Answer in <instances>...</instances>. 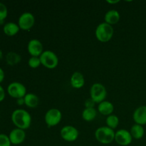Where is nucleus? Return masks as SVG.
<instances>
[{
	"instance_id": "nucleus-1",
	"label": "nucleus",
	"mask_w": 146,
	"mask_h": 146,
	"mask_svg": "<svg viewBox=\"0 0 146 146\" xmlns=\"http://www.w3.org/2000/svg\"><path fill=\"white\" fill-rule=\"evenodd\" d=\"M11 119L17 128L25 131L31 126V116L29 113L24 109L14 110L11 113Z\"/></svg>"
},
{
	"instance_id": "nucleus-2",
	"label": "nucleus",
	"mask_w": 146,
	"mask_h": 146,
	"mask_svg": "<svg viewBox=\"0 0 146 146\" xmlns=\"http://www.w3.org/2000/svg\"><path fill=\"white\" fill-rule=\"evenodd\" d=\"M114 29L113 26L102 22L97 26L95 31V35L98 41L102 43H107L111 40L113 36Z\"/></svg>"
},
{
	"instance_id": "nucleus-3",
	"label": "nucleus",
	"mask_w": 146,
	"mask_h": 146,
	"mask_svg": "<svg viewBox=\"0 0 146 146\" xmlns=\"http://www.w3.org/2000/svg\"><path fill=\"white\" fill-rule=\"evenodd\" d=\"M115 133L114 130L108 126L99 127L95 131V138L100 143L108 145L115 141Z\"/></svg>"
},
{
	"instance_id": "nucleus-4",
	"label": "nucleus",
	"mask_w": 146,
	"mask_h": 146,
	"mask_svg": "<svg viewBox=\"0 0 146 146\" xmlns=\"http://www.w3.org/2000/svg\"><path fill=\"white\" fill-rule=\"evenodd\" d=\"M41 65L48 69L56 68L58 64V56L51 50H46L39 56Z\"/></svg>"
},
{
	"instance_id": "nucleus-5",
	"label": "nucleus",
	"mask_w": 146,
	"mask_h": 146,
	"mask_svg": "<svg viewBox=\"0 0 146 146\" xmlns=\"http://www.w3.org/2000/svg\"><path fill=\"white\" fill-rule=\"evenodd\" d=\"M90 98H92L96 104H100L105 101L107 96V91L106 87L101 83H95L90 89Z\"/></svg>"
},
{
	"instance_id": "nucleus-6",
	"label": "nucleus",
	"mask_w": 146,
	"mask_h": 146,
	"mask_svg": "<svg viewBox=\"0 0 146 146\" xmlns=\"http://www.w3.org/2000/svg\"><path fill=\"white\" fill-rule=\"evenodd\" d=\"M7 91L11 98H15L17 100L19 98H24V96L27 94V88L25 86L21 83L17 82V81L9 84Z\"/></svg>"
},
{
	"instance_id": "nucleus-7",
	"label": "nucleus",
	"mask_w": 146,
	"mask_h": 146,
	"mask_svg": "<svg viewBox=\"0 0 146 146\" xmlns=\"http://www.w3.org/2000/svg\"><path fill=\"white\" fill-rule=\"evenodd\" d=\"M62 119V113L58 108H53L47 111L44 116V121L48 127H54L58 125Z\"/></svg>"
},
{
	"instance_id": "nucleus-8",
	"label": "nucleus",
	"mask_w": 146,
	"mask_h": 146,
	"mask_svg": "<svg viewBox=\"0 0 146 146\" xmlns=\"http://www.w3.org/2000/svg\"><path fill=\"white\" fill-rule=\"evenodd\" d=\"M35 24V17L31 12H24L20 15L18 19V25L23 31H29Z\"/></svg>"
},
{
	"instance_id": "nucleus-9",
	"label": "nucleus",
	"mask_w": 146,
	"mask_h": 146,
	"mask_svg": "<svg viewBox=\"0 0 146 146\" xmlns=\"http://www.w3.org/2000/svg\"><path fill=\"white\" fill-rule=\"evenodd\" d=\"M60 135L63 140L67 142H74L79 136V131L72 125H65L60 131Z\"/></svg>"
},
{
	"instance_id": "nucleus-10",
	"label": "nucleus",
	"mask_w": 146,
	"mask_h": 146,
	"mask_svg": "<svg viewBox=\"0 0 146 146\" xmlns=\"http://www.w3.org/2000/svg\"><path fill=\"white\" fill-rule=\"evenodd\" d=\"M133 137L129 131L120 129L115 133V141L121 146L129 145L132 143Z\"/></svg>"
},
{
	"instance_id": "nucleus-11",
	"label": "nucleus",
	"mask_w": 146,
	"mask_h": 146,
	"mask_svg": "<svg viewBox=\"0 0 146 146\" xmlns=\"http://www.w3.org/2000/svg\"><path fill=\"white\" fill-rule=\"evenodd\" d=\"M27 50L31 56L39 57L44 52V47L41 41L36 38H33L27 44Z\"/></svg>"
},
{
	"instance_id": "nucleus-12",
	"label": "nucleus",
	"mask_w": 146,
	"mask_h": 146,
	"mask_svg": "<svg viewBox=\"0 0 146 146\" xmlns=\"http://www.w3.org/2000/svg\"><path fill=\"white\" fill-rule=\"evenodd\" d=\"M9 137L12 145H18L23 143L25 141L26 132L24 130L16 128L9 133Z\"/></svg>"
},
{
	"instance_id": "nucleus-13",
	"label": "nucleus",
	"mask_w": 146,
	"mask_h": 146,
	"mask_svg": "<svg viewBox=\"0 0 146 146\" xmlns=\"http://www.w3.org/2000/svg\"><path fill=\"white\" fill-rule=\"evenodd\" d=\"M133 119L136 124L146 125V106H141L134 111Z\"/></svg>"
},
{
	"instance_id": "nucleus-14",
	"label": "nucleus",
	"mask_w": 146,
	"mask_h": 146,
	"mask_svg": "<svg viewBox=\"0 0 146 146\" xmlns=\"http://www.w3.org/2000/svg\"><path fill=\"white\" fill-rule=\"evenodd\" d=\"M70 83L72 88L75 89H80L85 85V78L83 74L79 71L73 73L70 78Z\"/></svg>"
},
{
	"instance_id": "nucleus-15",
	"label": "nucleus",
	"mask_w": 146,
	"mask_h": 146,
	"mask_svg": "<svg viewBox=\"0 0 146 146\" xmlns=\"http://www.w3.org/2000/svg\"><path fill=\"white\" fill-rule=\"evenodd\" d=\"M121 19V15L119 12L115 9H110L107 11L104 16V22L113 26L118 24Z\"/></svg>"
},
{
	"instance_id": "nucleus-16",
	"label": "nucleus",
	"mask_w": 146,
	"mask_h": 146,
	"mask_svg": "<svg viewBox=\"0 0 146 146\" xmlns=\"http://www.w3.org/2000/svg\"><path fill=\"white\" fill-rule=\"evenodd\" d=\"M98 111L103 115L108 116L113 114L114 111V106L111 102L104 101L98 105Z\"/></svg>"
},
{
	"instance_id": "nucleus-17",
	"label": "nucleus",
	"mask_w": 146,
	"mask_h": 146,
	"mask_svg": "<svg viewBox=\"0 0 146 146\" xmlns=\"http://www.w3.org/2000/svg\"><path fill=\"white\" fill-rule=\"evenodd\" d=\"M20 28L19 27L18 24H16L14 22H7L4 24L3 27V31L4 34L8 36H14L17 35L19 31Z\"/></svg>"
},
{
	"instance_id": "nucleus-18",
	"label": "nucleus",
	"mask_w": 146,
	"mask_h": 146,
	"mask_svg": "<svg viewBox=\"0 0 146 146\" xmlns=\"http://www.w3.org/2000/svg\"><path fill=\"white\" fill-rule=\"evenodd\" d=\"M24 105L30 108H36L39 104V98L36 94L28 93L24 96Z\"/></svg>"
},
{
	"instance_id": "nucleus-19",
	"label": "nucleus",
	"mask_w": 146,
	"mask_h": 146,
	"mask_svg": "<svg viewBox=\"0 0 146 146\" xmlns=\"http://www.w3.org/2000/svg\"><path fill=\"white\" fill-rule=\"evenodd\" d=\"M130 133H131L133 138L136 140H140L144 136V134H145V129H144L143 125L135 123L131 128Z\"/></svg>"
},
{
	"instance_id": "nucleus-20",
	"label": "nucleus",
	"mask_w": 146,
	"mask_h": 146,
	"mask_svg": "<svg viewBox=\"0 0 146 146\" xmlns=\"http://www.w3.org/2000/svg\"><path fill=\"white\" fill-rule=\"evenodd\" d=\"M82 118L87 122L93 121L97 116V111L95 108H85L82 112Z\"/></svg>"
},
{
	"instance_id": "nucleus-21",
	"label": "nucleus",
	"mask_w": 146,
	"mask_h": 146,
	"mask_svg": "<svg viewBox=\"0 0 146 146\" xmlns=\"http://www.w3.org/2000/svg\"><path fill=\"white\" fill-rule=\"evenodd\" d=\"M6 62L9 66H14L18 64L21 61V56L14 51H9L6 55Z\"/></svg>"
},
{
	"instance_id": "nucleus-22",
	"label": "nucleus",
	"mask_w": 146,
	"mask_h": 146,
	"mask_svg": "<svg viewBox=\"0 0 146 146\" xmlns=\"http://www.w3.org/2000/svg\"><path fill=\"white\" fill-rule=\"evenodd\" d=\"M106 126H108V128L113 130L115 129L119 125V118L116 115L111 114L107 116L106 119Z\"/></svg>"
},
{
	"instance_id": "nucleus-23",
	"label": "nucleus",
	"mask_w": 146,
	"mask_h": 146,
	"mask_svg": "<svg viewBox=\"0 0 146 146\" xmlns=\"http://www.w3.org/2000/svg\"><path fill=\"white\" fill-rule=\"evenodd\" d=\"M29 66L31 67V68H36L41 65V61H40L39 57L31 56L28 61Z\"/></svg>"
},
{
	"instance_id": "nucleus-24",
	"label": "nucleus",
	"mask_w": 146,
	"mask_h": 146,
	"mask_svg": "<svg viewBox=\"0 0 146 146\" xmlns=\"http://www.w3.org/2000/svg\"><path fill=\"white\" fill-rule=\"evenodd\" d=\"M8 16V9L4 3L0 2V21H4Z\"/></svg>"
},
{
	"instance_id": "nucleus-25",
	"label": "nucleus",
	"mask_w": 146,
	"mask_h": 146,
	"mask_svg": "<svg viewBox=\"0 0 146 146\" xmlns=\"http://www.w3.org/2000/svg\"><path fill=\"white\" fill-rule=\"evenodd\" d=\"M9 135L6 134H0V146H11Z\"/></svg>"
},
{
	"instance_id": "nucleus-26",
	"label": "nucleus",
	"mask_w": 146,
	"mask_h": 146,
	"mask_svg": "<svg viewBox=\"0 0 146 146\" xmlns=\"http://www.w3.org/2000/svg\"><path fill=\"white\" fill-rule=\"evenodd\" d=\"M95 105H96L95 101H94L91 98H88V99L86 100L85 103H84L85 108H94Z\"/></svg>"
},
{
	"instance_id": "nucleus-27",
	"label": "nucleus",
	"mask_w": 146,
	"mask_h": 146,
	"mask_svg": "<svg viewBox=\"0 0 146 146\" xmlns=\"http://www.w3.org/2000/svg\"><path fill=\"white\" fill-rule=\"evenodd\" d=\"M6 96V93L5 91H4V88L0 85V103L2 102L4 100Z\"/></svg>"
},
{
	"instance_id": "nucleus-28",
	"label": "nucleus",
	"mask_w": 146,
	"mask_h": 146,
	"mask_svg": "<svg viewBox=\"0 0 146 146\" xmlns=\"http://www.w3.org/2000/svg\"><path fill=\"white\" fill-rule=\"evenodd\" d=\"M4 77H5V74H4V70L0 67V84L1 82H3V81L4 79Z\"/></svg>"
},
{
	"instance_id": "nucleus-29",
	"label": "nucleus",
	"mask_w": 146,
	"mask_h": 146,
	"mask_svg": "<svg viewBox=\"0 0 146 146\" xmlns=\"http://www.w3.org/2000/svg\"><path fill=\"white\" fill-rule=\"evenodd\" d=\"M17 104H18L19 106L24 105V98H19V99L17 100Z\"/></svg>"
},
{
	"instance_id": "nucleus-30",
	"label": "nucleus",
	"mask_w": 146,
	"mask_h": 146,
	"mask_svg": "<svg viewBox=\"0 0 146 146\" xmlns=\"http://www.w3.org/2000/svg\"><path fill=\"white\" fill-rule=\"evenodd\" d=\"M106 2L108 3V4H117V3L120 2V1H119V0H117V1H110V0H107Z\"/></svg>"
},
{
	"instance_id": "nucleus-31",
	"label": "nucleus",
	"mask_w": 146,
	"mask_h": 146,
	"mask_svg": "<svg viewBox=\"0 0 146 146\" xmlns=\"http://www.w3.org/2000/svg\"><path fill=\"white\" fill-rule=\"evenodd\" d=\"M2 56H3L2 51H0V58H2Z\"/></svg>"
}]
</instances>
